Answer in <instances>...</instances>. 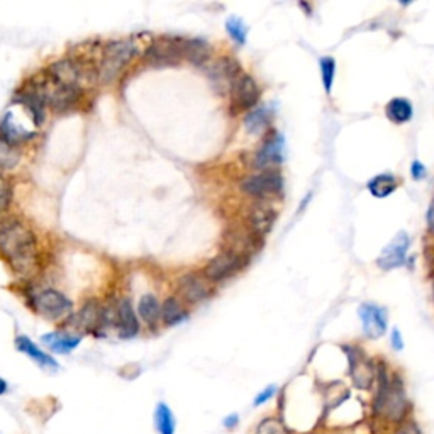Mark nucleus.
I'll list each match as a JSON object with an SVG mask.
<instances>
[{
    "instance_id": "f257e3e1",
    "label": "nucleus",
    "mask_w": 434,
    "mask_h": 434,
    "mask_svg": "<svg viewBox=\"0 0 434 434\" xmlns=\"http://www.w3.org/2000/svg\"><path fill=\"white\" fill-rule=\"evenodd\" d=\"M0 256L19 275L35 268L36 238L18 219H0Z\"/></svg>"
},
{
    "instance_id": "f03ea898",
    "label": "nucleus",
    "mask_w": 434,
    "mask_h": 434,
    "mask_svg": "<svg viewBox=\"0 0 434 434\" xmlns=\"http://www.w3.org/2000/svg\"><path fill=\"white\" fill-rule=\"evenodd\" d=\"M411 402H409L404 382L399 375H390L385 368L378 370V387L372 402L373 416L392 424L407 421Z\"/></svg>"
},
{
    "instance_id": "7ed1b4c3",
    "label": "nucleus",
    "mask_w": 434,
    "mask_h": 434,
    "mask_svg": "<svg viewBox=\"0 0 434 434\" xmlns=\"http://www.w3.org/2000/svg\"><path fill=\"white\" fill-rule=\"evenodd\" d=\"M48 78L54 87L82 88V82H94L99 75L92 65H87L80 58H65L49 66Z\"/></svg>"
},
{
    "instance_id": "20e7f679",
    "label": "nucleus",
    "mask_w": 434,
    "mask_h": 434,
    "mask_svg": "<svg viewBox=\"0 0 434 434\" xmlns=\"http://www.w3.org/2000/svg\"><path fill=\"white\" fill-rule=\"evenodd\" d=\"M136 53V46L131 40H119L111 41L102 52V60H100L97 75L99 80L104 83L112 82L117 75L121 73L122 68L131 61V58Z\"/></svg>"
},
{
    "instance_id": "39448f33",
    "label": "nucleus",
    "mask_w": 434,
    "mask_h": 434,
    "mask_svg": "<svg viewBox=\"0 0 434 434\" xmlns=\"http://www.w3.org/2000/svg\"><path fill=\"white\" fill-rule=\"evenodd\" d=\"M241 191L248 195L258 197V199H268V197L280 195L284 191V179H282L280 171L265 170L246 176L241 182Z\"/></svg>"
},
{
    "instance_id": "423d86ee",
    "label": "nucleus",
    "mask_w": 434,
    "mask_h": 434,
    "mask_svg": "<svg viewBox=\"0 0 434 434\" xmlns=\"http://www.w3.org/2000/svg\"><path fill=\"white\" fill-rule=\"evenodd\" d=\"M145 58L153 66L176 65L180 58H183V40H175V37L155 40L146 49Z\"/></svg>"
},
{
    "instance_id": "0eeeda50",
    "label": "nucleus",
    "mask_w": 434,
    "mask_h": 434,
    "mask_svg": "<svg viewBox=\"0 0 434 434\" xmlns=\"http://www.w3.org/2000/svg\"><path fill=\"white\" fill-rule=\"evenodd\" d=\"M260 100V87L251 75L241 73L231 87V107L234 112L251 111Z\"/></svg>"
},
{
    "instance_id": "6e6552de",
    "label": "nucleus",
    "mask_w": 434,
    "mask_h": 434,
    "mask_svg": "<svg viewBox=\"0 0 434 434\" xmlns=\"http://www.w3.org/2000/svg\"><path fill=\"white\" fill-rule=\"evenodd\" d=\"M244 265H246V256L241 255V253L227 250L219 253V255L212 261H209V265L205 267L204 273L209 280L212 282H221L226 280V278L236 275L239 270H243Z\"/></svg>"
},
{
    "instance_id": "1a4fd4ad",
    "label": "nucleus",
    "mask_w": 434,
    "mask_h": 434,
    "mask_svg": "<svg viewBox=\"0 0 434 434\" xmlns=\"http://www.w3.org/2000/svg\"><path fill=\"white\" fill-rule=\"evenodd\" d=\"M35 309L46 319H61L71 311V301L65 294L48 289L35 297Z\"/></svg>"
},
{
    "instance_id": "9d476101",
    "label": "nucleus",
    "mask_w": 434,
    "mask_h": 434,
    "mask_svg": "<svg viewBox=\"0 0 434 434\" xmlns=\"http://www.w3.org/2000/svg\"><path fill=\"white\" fill-rule=\"evenodd\" d=\"M409 246H411V238H409L406 231H400V233H397V236L383 248V251L377 260V265L383 272H390V270L402 267L407 260L406 256Z\"/></svg>"
},
{
    "instance_id": "9b49d317",
    "label": "nucleus",
    "mask_w": 434,
    "mask_h": 434,
    "mask_svg": "<svg viewBox=\"0 0 434 434\" xmlns=\"http://www.w3.org/2000/svg\"><path fill=\"white\" fill-rule=\"evenodd\" d=\"M284 146L285 141L282 134L273 133L265 139L263 145L255 155V167L260 168L261 171L265 170H275V167L282 165L284 162Z\"/></svg>"
},
{
    "instance_id": "f8f14e48",
    "label": "nucleus",
    "mask_w": 434,
    "mask_h": 434,
    "mask_svg": "<svg viewBox=\"0 0 434 434\" xmlns=\"http://www.w3.org/2000/svg\"><path fill=\"white\" fill-rule=\"evenodd\" d=\"M349 356V375H351L353 385L360 390H370L375 382V370L370 365V361H366L361 349L353 348L348 353Z\"/></svg>"
},
{
    "instance_id": "ddd939ff",
    "label": "nucleus",
    "mask_w": 434,
    "mask_h": 434,
    "mask_svg": "<svg viewBox=\"0 0 434 434\" xmlns=\"http://www.w3.org/2000/svg\"><path fill=\"white\" fill-rule=\"evenodd\" d=\"M366 338L378 339L387 331V313L377 304H363L358 309Z\"/></svg>"
},
{
    "instance_id": "4468645a",
    "label": "nucleus",
    "mask_w": 434,
    "mask_h": 434,
    "mask_svg": "<svg viewBox=\"0 0 434 434\" xmlns=\"http://www.w3.org/2000/svg\"><path fill=\"white\" fill-rule=\"evenodd\" d=\"M180 294L187 302L197 304V302L205 301L210 296V284L207 277L197 275V273H188L180 278Z\"/></svg>"
},
{
    "instance_id": "2eb2a0df",
    "label": "nucleus",
    "mask_w": 434,
    "mask_h": 434,
    "mask_svg": "<svg viewBox=\"0 0 434 434\" xmlns=\"http://www.w3.org/2000/svg\"><path fill=\"white\" fill-rule=\"evenodd\" d=\"M18 102L28 109L36 126L43 124L46 116V97L40 87L24 88L18 95Z\"/></svg>"
},
{
    "instance_id": "dca6fc26",
    "label": "nucleus",
    "mask_w": 434,
    "mask_h": 434,
    "mask_svg": "<svg viewBox=\"0 0 434 434\" xmlns=\"http://www.w3.org/2000/svg\"><path fill=\"white\" fill-rule=\"evenodd\" d=\"M16 348H18L20 353H24L28 358H31V360L40 365L41 368L53 370V372H56V370L60 368L58 361L54 360L52 355L44 353L37 344L32 343L28 336H18V338H16Z\"/></svg>"
},
{
    "instance_id": "f3484780",
    "label": "nucleus",
    "mask_w": 434,
    "mask_h": 434,
    "mask_svg": "<svg viewBox=\"0 0 434 434\" xmlns=\"http://www.w3.org/2000/svg\"><path fill=\"white\" fill-rule=\"evenodd\" d=\"M82 99V88H68V87H54L49 95H46L53 111L65 112L73 109Z\"/></svg>"
},
{
    "instance_id": "a211bd4d",
    "label": "nucleus",
    "mask_w": 434,
    "mask_h": 434,
    "mask_svg": "<svg viewBox=\"0 0 434 434\" xmlns=\"http://www.w3.org/2000/svg\"><path fill=\"white\" fill-rule=\"evenodd\" d=\"M210 73H212L214 83H217L221 88H229V90L239 75H241L239 73V65L233 58H221V60H217L214 63L212 68H210Z\"/></svg>"
},
{
    "instance_id": "6ab92c4d",
    "label": "nucleus",
    "mask_w": 434,
    "mask_h": 434,
    "mask_svg": "<svg viewBox=\"0 0 434 434\" xmlns=\"http://www.w3.org/2000/svg\"><path fill=\"white\" fill-rule=\"evenodd\" d=\"M117 330H119V336L122 339L134 338L139 331L138 318L134 314L129 299L121 301L119 307H117Z\"/></svg>"
},
{
    "instance_id": "aec40b11",
    "label": "nucleus",
    "mask_w": 434,
    "mask_h": 434,
    "mask_svg": "<svg viewBox=\"0 0 434 434\" xmlns=\"http://www.w3.org/2000/svg\"><path fill=\"white\" fill-rule=\"evenodd\" d=\"M277 219V212L268 205H255L248 214V222L253 234H267Z\"/></svg>"
},
{
    "instance_id": "412c9836",
    "label": "nucleus",
    "mask_w": 434,
    "mask_h": 434,
    "mask_svg": "<svg viewBox=\"0 0 434 434\" xmlns=\"http://www.w3.org/2000/svg\"><path fill=\"white\" fill-rule=\"evenodd\" d=\"M43 343L52 349L53 353H58V355H68V353L73 351L75 348H78L80 344V336L68 334V332H49V334H44Z\"/></svg>"
},
{
    "instance_id": "4be33fe9",
    "label": "nucleus",
    "mask_w": 434,
    "mask_h": 434,
    "mask_svg": "<svg viewBox=\"0 0 434 434\" xmlns=\"http://www.w3.org/2000/svg\"><path fill=\"white\" fill-rule=\"evenodd\" d=\"M12 117L14 116H12V112H9L2 121H0V139H2V141L16 146V145H19V143L28 141V139H31L32 136H35V133L26 131L24 128H20V126L16 124V121L12 119Z\"/></svg>"
},
{
    "instance_id": "5701e85b",
    "label": "nucleus",
    "mask_w": 434,
    "mask_h": 434,
    "mask_svg": "<svg viewBox=\"0 0 434 434\" xmlns=\"http://www.w3.org/2000/svg\"><path fill=\"white\" fill-rule=\"evenodd\" d=\"M385 114L389 117L390 122L394 124H406L412 119V114H414V109H412V102L409 99H404V97H395L392 99L385 107Z\"/></svg>"
},
{
    "instance_id": "b1692460",
    "label": "nucleus",
    "mask_w": 434,
    "mask_h": 434,
    "mask_svg": "<svg viewBox=\"0 0 434 434\" xmlns=\"http://www.w3.org/2000/svg\"><path fill=\"white\" fill-rule=\"evenodd\" d=\"M155 429L158 434H176V419L174 411L165 402H158L153 414Z\"/></svg>"
},
{
    "instance_id": "393cba45",
    "label": "nucleus",
    "mask_w": 434,
    "mask_h": 434,
    "mask_svg": "<svg viewBox=\"0 0 434 434\" xmlns=\"http://www.w3.org/2000/svg\"><path fill=\"white\" fill-rule=\"evenodd\" d=\"M272 111L268 107H258L244 117V128L251 134H261L265 133L272 124Z\"/></svg>"
},
{
    "instance_id": "a878e982",
    "label": "nucleus",
    "mask_w": 434,
    "mask_h": 434,
    "mask_svg": "<svg viewBox=\"0 0 434 434\" xmlns=\"http://www.w3.org/2000/svg\"><path fill=\"white\" fill-rule=\"evenodd\" d=\"M366 187H368V191L373 197H377V199H385V197H389L390 193L397 191V179L390 174L375 175Z\"/></svg>"
},
{
    "instance_id": "bb28decb",
    "label": "nucleus",
    "mask_w": 434,
    "mask_h": 434,
    "mask_svg": "<svg viewBox=\"0 0 434 434\" xmlns=\"http://www.w3.org/2000/svg\"><path fill=\"white\" fill-rule=\"evenodd\" d=\"M210 46L202 40H183V58L193 65H202L210 56Z\"/></svg>"
},
{
    "instance_id": "cd10ccee",
    "label": "nucleus",
    "mask_w": 434,
    "mask_h": 434,
    "mask_svg": "<svg viewBox=\"0 0 434 434\" xmlns=\"http://www.w3.org/2000/svg\"><path fill=\"white\" fill-rule=\"evenodd\" d=\"M138 313L139 318L143 319L148 326H155L158 323L159 315H162V307H159L158 299L151 294H146V296L141 297L138 306Z\"/></svg>"
},
{
    "instance_id": "c85d7f7f",
    "label": "nucleus",
    "mask_w": 434,
    "mask_h": 434,
    "mask_svg": "<svg viewBox=\"0 0 434 434\" xmlns=\"http://www.w3.org/2000/svg\"><path fill=\"white\" fill-rule=\"evenodd\" d=\"M162 318L167 326H175V324L182 323L185 319V309L180 304V301H176L175 297L167 299L162 307Z\"/></svg>"
},
{
    "instance_id": "c756f323",
    "label": "nucleus",
    "mask_w": 434,
    "mask_h": 434,
    "mask_svg": "<svg viewBox=\"0 0 434 434\" xmlns=\"http://www.w3.org/2000/svg\"><path fill=\"white\" fill-rule=\"evenodd\" d=\"M99 309H97L95 304H87L82 311L77 314V319H75V324H77L78 330H85L92 331L94 327H97L99 324Z\"/></svg>"
},
{
    "instance_id": "7c9ffc66",
    "label": "nucleus",
    "mask_w": 434,
    "mask_h": 434,
    "mask_svg": "<svg viewBox=\"0 0 434 434\" xmlns=\"http://www.w3.org/2000/svg\"><path fill=\"white\" fill-rule=\"evenodd\" d=\"M20 159V153L16 150V146L0 139V168L2 170H12L18 167Z\"/></svg>"
},
{
    "instance_id": "2f4dec72",
    "label": "nucleus",
    "mask_w": 434,
    "mask_h": 434,
    "mask_svg": "<svg viewBox=\"0 0 434 434\" xmlns=\"http://www.w3.org/2000/svg\"><path fill=\"white\" fill-rule=\"evenodd\" d=\"M319 66H321V78H323V87L326 90V94H331L332 83H334V75H336V61L334 58L324 56L319 60Z\"/></svg>"
},
{
    "instance_id": "473e14b6",
    "label": "nucleus",
    "mask_w": 434,
    "mask_h": 434,
    "mask_svg": "<svg viewBox=\"0 0 434 434\" xmlns=\"http://www.w3.org/2000/svg\"><path fill=\"white\" fill-rule=\"evenodd\" d=\"M255 434H289L285 424L278 421L277 417H265L256 426Z\"/></svg>"
},
{
    "instance_id": "72a5a7b5",
    "label": "nucleus",
    "mask_w": 434,
    "mask_h": 434,
    "mask_svg": "<svg viewBox=\"0 0 434 434\" xmlns=\"http://www.w3.org/2000/svg\"><path fill=\"white\" fill-rule=\"evenodd\" d=\"M226 29L229 32V36L233 37L238 44L246 43V36H248V28L246 24L243 23L239 18H229L226 23Z\"/></svg>"
},
{
    "instance_id": "f704fd0d",
    "label": "nucleus",
    "mask_w": 434,
    "mask_h": 434,
    "mask_svg": "<svg viewBox=\"0 0 434 434\" xmlns=\"http://www.w3.org/2000/svg\"><path fill=\"white\" fill-rule=\"evenodd\" d=\"M12 202V183L0 174V214L9 209Z\"/></svg>"
},
{
    "instance_id": "c9c22d12",
    "label": "nucleus",
    "mask_w": 434,
    "mask_h": 434,
    "mask_svg": "<svg viewBox=\"0 0 434 434\" xmlns=\"http://www.w3.org/2000/svg\"><path fill=\"white\" fill-rule=\"evenodd\" d=\"M277 395V385H268L265 387L263 390L260 392L258 395H256L255 400H253V407H261L265 406V404L268 402V400H272Z\"/></svg>"
},
{
    "instance_id": "e433bc0d",
    "label": "nucleus",
    "mask_w": 434,
    "mask_h": 434,
    "mask_svg": "<svg viewBox=\"0 0 434 434\" xmlns=\"http://www.w3.org/2000/svg\"><path fill=\"white\" fill-rule=\"evenodd\" d=\"M392 434H423V433H421L419 426L416 424V421L407 419V421H404L402 424H399Z\"/></svg>"
},
{
    "instance_id": "4c0bfd02",
    "label": "nucleus",
    "mask_w": 434,
    "mask_h": 434,
    "mask_svg": "<svg viewBox=\"0 0 434 434\" xmlns=\"http://www.w3.org/2000/svg\"><path fill=\"white\" fill-rule=\"evenodd\" d=\"M222 426L227 429V431H233V429H236L239 426V416L238 414H229L226 416L224 419H222Z\"/></svg>"
},
{
    "instance_id": "58836bf2",
    "label": "nucleus",
    "mask_w": 434,
    "mask_h": 434,
    "mask_svg": "<svg viewBox=\"0 0 434 434\" xmlns=\"http://www.w3.org/2000/svg\"><path fill=\"white\" fill-rule=\"evenodd\" d=\"M392 348L395 349V351H402L404 349V341H402V336H400V331L399 330H394L392 331Z\"/></svg>"
},
{
    "instance_id": "ea45409f",
    "label": "nucleus",
    "mask_w": 434,
    "mask_h": 434,
    "mask_svg": "<svg viewBox=\"0 0 434 434\" xmlns=\"http://www.w3.org/2000/svg\"><path fill=\"white\" fill-rule=\"evenodd\" d=\"M411 174H412V176H414L416 180L424 179V176H426V168H424L423 163H421V162H414V163H412Z\"/></svg>"
},
{
    "instance_id": "a19ab883",
    "label": "nucleus",
    "mask_w": 434,
    "mask_h": 434,
    "mask_svg": "<svg viewBox=\"0 0 434 434\" xmlns=\"http://www.w3.org/2000/svg\"><path fill=\"white\" fill-rule=\"evenodd\" d=\"M428 227L429 231H431V234L434 236V200L431 202V205H429L428 209Z\"/></svg>"
},
{
    "instance_id": "79ce46f5",
    "label": "nucleus",
    "mask_w": 434,
    "mask_h": 434,
    "mask_svg": "<svg viewBox=\"0 0 434 434\" xmlns=\"http://www.w3.org/2000/svg\"><path fill=\"white\" fill-rule=\"evenodd\" d=\"M7 392H9V383H7L2 377H0V397H2V395H6Z\"/></svg>"
},
{
    "instance_id": "37998d69",
    "label": "nucleus",
    "mask_w": 434,
    "mask_h": 434,
    "mask_svg": "<svg viewBox=\"0 0 434 434\" xmlns=\"http://www.w3.org/2000/svg\"><path fill=\"white\" fill-rule=\"evenodd\" d=\"M433 294H434V285H433Z\"/></svg>"
}]
</instances>
